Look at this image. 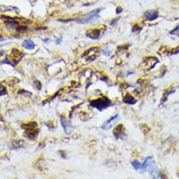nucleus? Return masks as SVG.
Returning a JSON list of instances; mask_svg holds the SVG:
<instances>
[{
  "label": "nucleus",
  "instance_id": "28",
  "mask_svg": "<svg viewBox=\"0 0 179 179\" xmlns=\"http://www.w3.org/2000/svg\"><path fill=\"white\" fill-rule=\"evenodd\" d=\"M130 45L129 44H125V45H124V46H120L119 47V50H126V49H128V47H129Z\"/></svg>",
  "mask_w": 179,
  "mask_h": 179
},
{
  "label": "nucleus",
  "instance_id": "30",
  "mask_svg": "<svg viewBox=\"0 0 179 179\" xmlns=\"http://www.w3.org/2000/svg\"><path fill=\"white\" fill-rule=\"evenodd\" d=\"M62 40H63V36H60V38L56 40V44H60L61 42H62Z\"/></svg>",
  "mask_w": 179,
  "mask_h": 179
},
{
  "label": "nucleus",
  "instance_id": "5",
  "mask_svg": "<svg viewBox=\"0 0 179 179\" xmlns=\"http://www.w3.org/2000/svg\"><path fill=\"white\" fill-rule=\"evenodd\" d=\"M2 19H8L7 21H4V26L8 30H14L17 27L20 26V23H19V21H17L16 19H13V18H10V17H1Z\"/></svg>",
  "mask_w": 179,
  "mask_h": 179
},
{
  "label": "nucleus",
  "instance_id": "3",
  "mask_svg": "<svg viewBox=\"0 0 179 179\" xmlns=\"http://www.w3.org/2000/svg\"><path fill=\"white\" fill-rule=\"evenodd\" d=\"M154 166H156V163H155V161L152 157H146L144 159V162L141 163V168H140V172L141 173H145V172H148V170L153 167Z\"/></svg>",
  "mask_w": 179,
  "mask_h": 179
},
{
  "label": "nucleus",
  "instance_id": "22",
  "mask_svg": "<svg viewBox=\"0 0 179 179\" xmlns=\"http://www.w3.org/2000/svg\"><path fill=\"white\" fill-rule=\"evenodd\" d=\"M142 30H143V27H139L137 23H136V25H133V27H132V32H140Z\"/></svg>",
  "mask_w": 179,
  "mask_h": 179
},
{
  "label": "nucleus",
  "instance_id": "21",
  "mask_svg": "<svg viewBox=\"0 0 179 179\" xmlns=\"http://www.w3.org/2000/svg\"><path fill=\"white\" fill-rule=\"evenodd\" d=\"M0 89H1V91H0V96H5L7 94V90H6V87L3 85V83L0 84Z\"/></svg>",
  "mask_w": 179,
  "mask_h": 179
},
{
  "label": "nucleus",
  "instance_id": "12",
  "mask_svg": "<svg viewBox=\"0 0 179 179\" xmlns=\"http://www.w3.org/2000/svg\"><path fill=\"white\" fill-rule=\"evenodd\" d=\"M120 117V116L119 115H115L114 116H112L111 119H109L107 121H105L104 124H102V126H101V129H103V130H109V129H111L112 127H113V125H112V124L116 120H117Z\"/></svg>",
  "mask_w": 179,
  "mask_h": 179
},
{
  "label": "nucleus",
  "instance_id": "1",
  "mask_svg": "<svg viewBox=\"0 0 179 179\" xmlns=\"http://www.w3.org/2000/svg\"><path fill=\"white\" fill-rule=\"evenodd\" d=\"M102 10H104V8H98L93 11H90L86 14H84L82 18H81V19L77 18L75 23H81V25H87V23H91L93 22H95L96 20H98V19L100 18L99 17V14H100V12Z\"/></svg>",
  "mask_w": 179,
  "mask_h": 179
},
{
  "label": "nucleus",
  "instance_id": "32",
  "mask_svg": "<svg viewBox=\"0 0 179 179\" xmlns=\"http://www.w3.org/2000/svg\"><path fill=\"white\" fill-rule=\"evenodd\" d=\"M133 73H134L133 70H128V72L126 73V75H127V77H128V75H131V74H133Z\"/></svg>",
  "mask_w": 179,
  "mask_h": 179
},
{
  "label": "nucleus",
  "instance_id": "27",
  "mask_svg": "<svg viewBox=\"0 0 179 179\" xmlns=\"http://www.w3.org/2000/svg\"><path fill=\"white\" fill-rule=\"evenodd\" d=\"M120 20V18H116V19H114V20H113V21H111V22H110V25H111V26H115L116 23L117 22H119Z\"/></svg>",
  "mask_w": 179,
  "mask_h": 179
},
{
  "label": "nucleus",
  "instance_id": "15",
  "mask_svg": "<svg viewBox=\"0 0 179 179\" xmlns=\"http://www.w3.org/2000/svg\"><path fill=\"white\" fill-rule=\"evenodd\" d=\"M23 47L25 48L26 50H34L35 48V44H34V42L30 40V39H27L23 42Z\"/></svg>",
  "mask_w": 179,
  "mask_h": 179
},
{
  "label": "nucleus",
  "instance_id": "24",
  "mask_svg": "<svg viewBox=\"0 0 179 179\" xmlns=\"http://www.w3.org/2000/svg\"><path fill=\"white\" fill-rule=\"evenodd\" d=\"M34 86H35V88L37 89V90H41V88H42V83H41L39 81H37V79H35V81H34Z\"/></svg>",
  "mask_w": 179,
  "mask_h": 179
},
{
  "label": "nucleus",
  "instance_id": "14",
  "mask_svg": "<svg viewBox=\"0 0 179 179\" xmlns=\"http://www.w3.org/2000/svg\"><path fill=\"white\" fill-rule=\"evenodd\" d=\"M23 146H25V142H23V140H14L11 142L10 148L12 150H18V149L23 148Z\"/></svg>",
  "mask_w": 179,
  "mask_h": 179
},
{
  "label": "nucleus",
  "instance_id": "11",
  "mask_svg": "<svg viewBox=\"0 0 179 179\" xmlns=\"http://www.w3.org/2000/svg\"><path fill=\"white\" fill-rule=\"evenodd\" d=\"M39 133V129L35 127V128H30V129H26L25 135L27 136L30 140H34L36 139L37 135Z\"/></svg>",
  "mask_w": 179,
  "mask_h": 179
},
{
  "label": "nucleus",
  "instance_id": "25",
  "mask_svg": "<svg viewBox=\"0 0 179 179\" xmlns=\"http://www.w3.org/2000/svg\"><path fill=\"white\" fill-rule=\"evenodd\" d=\"M16 30L18 32H25V31L27 30V27H26V26H19L16 29Z\"/></svg>",
  "mask_w": 179,
  "mask_h": 179
},
{
  "label": "nucleus",
  "instance_id": "20",
  "mask_svg": "<svg viewBox=\"0 0 179 179\" xmlns=\"http://www.w3.org/2000/svg\"><path fill=\"white\" fill-rule=\"evenodd\" d=\"M103 54H104L106 57H109V56H111V54H112V50H111V48L109 46H107V47H105L104 48V50H103Z\"/></svg>",
  "mask_w": 179,
  "mask_h": 179
},
{
  "label": "nucleus",
  "instance_id": "7",
  "mask_svg": "<svg viewBox=\"0 0 179 179\" xmlns=\"http://www.w3.org/2000/svg\"><path fill=\"white\" fill-rule=\"evenodd\" d=\"M159 62V60L156 57H147L144 59L143 64L146 67V70H152L155 68V66H156Z\"/></svg>",
  "mask_w": 179,
  "mask_h": 179
},
{
  "label": "nucleus",
  "instance_id": "8",
  "mask_svg": "<svg viewBox=\"0 0 179 179\" xmlns=\"http://www.w3.org/2000/svg\"><path fill=\"white\" fill-rule=\"evenodd\" d=\"M113 134L116 137V139H120V138H122L124 136H125V129H124V126L122 124H117L115 128H114V131H113Z\"/></svg>",
  "mask_w": 179,
  "mask_h": 179
},
{
  "label": "nucleus",
  "instance_id": "4",
  "mask_svg": "<svg viewBox=\"0 0 179 179\" xmlns=\"http://www.w3.org/2000/svg\"><path fill=\"white\" fill-rule=\"evenodd\" d=\"M25 53H23V52H21L20 50H18V49H16V48H14L12 51H11V55H10V57H8L9 59H10V61L11 62L14 64V65H17V64H19V62L25 57Z\"/></svg>",
  "mask_w": 179,
  "mask_h": 179
},
{
  "label": "nucleus",
  "instance_id": "33",
  "mask_svg": "<svg viewBox=\"0 0 179 179\" xmlns=\"http://www.w3.org/2000/svg\"><path fill=\"white\" fill-rule=\"evenodd\" d=\"M4 54H5V52H4V51L2 50V51H1V57H2V56H3Z\"/></svg>",
  "mask_w": 179,
  "mask_h": 179
},
{
  "label": "nucleus",
  "instance_id": "9",
  "mask_svg": "<svg viewBox=\"0 0 179 179\" xmlns=\"http://www.w3.org/2000/svg\"><path fill=\"white\" fill-rule=\"evenodd\" d=\"M86 36L88 37V38L93 39V40L99 39L101 37V30H100V29H97V27H95V29H91L86 32Z\"/></svg>",
  "mask_w": 179,
  "mask_h": 179
},
{
  "label": "nucleus",
  "instance_id": "16",
  "mask_svg": "<svg viewBox=\"0 0 179 179\" xmlns=\"http://www.w3.org/2000/svg\"><path fill=\"white\" fill-rule=\"evenodd\" d=\"M174 92H175V89H171V90H167V89H166L163 92V99H162V101H161V104H164L166 101H167V99H168V96L169 95H171V94H173Z\"/></svg>",
  "mask_w": 179,
  "mask_h": 179
},
{
  "label": "nucleus",
  "instance_id": "17",
  "mask_svg": "<svg viewBox=\"0 0 179 179\" xmlns=\"http://www.w3.org/2000/svg\"><path fill=\"white\" fill-rule=\"evenodd\" d=\"M35 127H37V124L35 121H30V122H27V124H22V128L25 130L30 128H35Z\"/></svg>",
  "mask_w": 179,
  "mask_h": 179
},
{
  "label": "nucleus",
  "instance_id": "18",
  "mask_svg": "<svg viewBox=\"0 0 179 179\" xmlns=\"http://www.w3.org/2000/svg\"><path fill=\"white\" fill-rule=\"evenodd\" d=\"M131 163V166H132L136 170H140V168H141V163L138 162V161H131L130 162Z\"/></svg>",
  "mask_w": 179,
  "mask_h": 179
},
{
  "label": "nucleus",
  "instance_id": "10",
  "mask_svg": "<svg viewBox=\"0 0 179 179\" xmlns=\"http://www.w3.org/2000/svg\"><path fill=\"white\" fill-rule=\"evenodd\" d=\"M60 120H61V124H62L63 128H64V130H65V132L67 133V134H70V131L69 129H72V128H73L72 122H70V120H66V117H65L63 115H61V116H60Z\"/></svg>",
  "mask_w": 179,
  "mask_h": 179
},
{
  "label": "nucleus",
  "instance_id": "26",
  "mask_svg": "<svg viewBox=\"0 0 179 179\" xmlns=\"http://www.w3.org/2000/svg\"><path fill=\"white\" fill-rule=\"evenodd\" d=\"M179 31V26H177L176 27H174L172 30L169 31V34H177Z\"/></svg>",
  "mask_w": 179,
  "mask_h": 179
},
{
  "label": "nucleus",
  "instance_id": "29",
  "mask_svg": "<svg viewBox=\"0 0 179 179\" xmlns=\"http://www.w3.org/2000/svg\"><path fill=\"white\" fill-rule=\"evenodd\" d=\"M59 154H60V156L62 157L63 159H67V155H66V153L64 152V151H59Z\"/></svg>",
  "mask_w": 179,
  "mask_h": 179
},
{
  "label": "nucleus",
  "instance_id": "19",
  "mask_svg": "<svg viewBox=\"0 0 179 179\" xmlns=\"http://www.w3.org/2000/svg\"><path fill=\"white\" fill-rule=\"evenodd\" d=\"M18 94H19V95H26L27 97H31L32 96V93L31 92L26 91V90H23V89H21V90H19Z\"/></svg>",
  "mask_w": 179,
  "mask_h": 179
},
{
  "label": "nucleus",
  "instance_id": "23",
  "mask_svg": "<svg viewBox=\"0 0 179 179\" xmlns=\"http://www.w3.org/2000/svg\"><path fill=\"white\" fill-rule=\"evenodd\" d=\"M1 65H9V66H11V67H15V65H14L11 61H10V59L9 58H6L5 60H3L2 62H1Z\"/></svg>",
  "mask_w": 179,
  "mask_h": 179
},
{
  "label": "nucleus",
  "instance_id": "2",
  "mask_svg": "<svg viewBox=\"0 0 179 179\" xmlns=\"http://www.w3.org/2000/svg\"><path fill=\"white\" fill-rule=\"evenodd\" d=\"M89 106L92 108H95L98 111L102 112L105 109H107V108L112 106V101H111V99L104 96V97H100L97 99H93V100L89 102Z\"/></svg>",
  "mask_w": 179,
  "mask_h": 179
},
{
  "label": "nucleus",
  "instance_id": "6",
  "mask_svg": "<svg viewBox=\"0 0 179 179\" xmlns=\"http://www.w3.org/2000/svg\"><path fill=\"white\" fill-rule=\"evenodd\" d=\"M159 17V13L158 10H148L143 14V19L147 22L156 21Z\"/></svg>",
  "mask_w": 179,
  "mask_h": 179
},
{
  "label": "nucleus",
  "instance_id": "13",
  "mask_svg": "<svg viewBox=\"0 0 179 179\" xmlns=\"http://www.w3.org/2000/svg\"><path fill=\"white\" fill-rule=\"evenodd\" d=\"M122 102H124V104H126V105H135L136 103H137V100H136V99L131 95V94L127 93L124 95V99H122Z\"/></svg>",
  "mask_w": 179,
  "mask_h": 179
},
{
  "label": "nucleus",
  "instance_id": "31",
  "mask_svg": "<svg viewBox=\"0 0 179 179\" xmlns=\"http://www.w3.org/2000/svg\"><path fill=\"white\" fill-rule=\"evenodd\" d=\"M121 11H122V8L121 7H117L116 8V14H120Z\"/></svg>",
  "mask_w": 179,
  "mask_h": 179
}]
</instances>
